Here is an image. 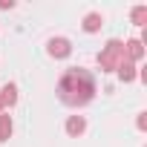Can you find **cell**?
Masks as SVG:
<instances>
[{
	"label": "cell",
	"mask_w": 147,
	"mask_h": 147,
	"mask_svg": "<svg viewBox=\"0 0 147 147\" xmlns=\"http://www.w3.org/2000/svg\"><path fill=\"white\" fill-rule=\"evenodd\" d=\"M84 29H87V32H98V29H101V15H98V12L87 15V18H84Z\"/></svg>",
	"instance_id": "cell-8"
},
{
	"label": "cell",
	"mask_w": 147,
	"mask_h": 147,
	"mask_svg": "<svg viewBox=\"0 0 147 147\" xmlns=\"http://www.w3.org/2000/svg\"><path fill=\"white\" fill-rule=\"evenodd\" d=\"M144 58V49H141V40H127L124 43V61H141Z\"/></svg>",
	"instance_id": "cell-4"
},
{
	"label": "cell",
	"mask_w": 147,
	"mask_h": 147,
	"mask_svg": "<svg viewBox=\"0 0 147 147\" xmlns=\"http://www.w3.org/2000/svg\"><path fill=\"white\" fill-rule=\"evenodd\" d=\"M95 95V81L84 66H72L63 72V78L58 84V98L69 107H81Z\"/></svg>",
	"instance_id": "cell-1"
},
{
	"label": "cell",
	"mask_w": 147,
	"mask_h": 147,
	"mask_svg": "<svg viewBox=\"0 0 147 147\" xmlns=\"http://www.w3.org/2000/svg\"><path fill=\"white\" fill-rule=\"evenodd\" d=\"M115 69H118V78H121V81H133V78H136V66H133L130 61H121Z\"/></svg>",
	"instance_id": "cell-6"
},
{
	"label": "cell",
	"mask_w": 147,
	"mask_h": 147,
	"mask_svg": "<svg viewBox=\"0 0 147 147\" xmlns=\"http://www.w3.org/2000/svg\"><path fill=\"white\" fill-rule=\"evenodd\" d=\"M9 136H12V118L3 113L0 115V141H9Z\"/></svg>",
	"instance_id": "cell-9"
},
{
	"label": "cell",
	"mask_w": 147,
	"mask_h": 147,
	"mask_svg": "<svg viewBox=\"0 0 147 147\" xmlns=\"http://www.w3.org/2000/svg\"><path fill=\"white\" fill-rule=\"evenodd\" d=\"M0 115H3V101H0Z\"/></svg>",
	"instance_id": "cell-12"
},
{
	"label": "cell",
	"mask_w": 147,
	"mask_h": 147,
	"mask_svg": "<svg viewBox=\"0 0 147 147\" xmlns=\"http://www.w3.org/2000/svg\"><path fill=\"white\" fill-rule=\"evenodd\" d=\"M15 3H12V0H0V9H12Z\"/></svg>",
	"instance_id": "cell-11"
},
{
	"label": "cell",
	"mask_w": 147,
	"mask_h": 147,
	"mask_svg": "<svg viewBox=\"0 0 147 147\" xmlns=\"http://www.w3.org/2000/svg\"><path fill=\"white\" fill-rule=\"evenodd\" d=\"M121 61H124V43H121V40H110V43L104 46V52H98L101 69H115Z\"/></svg>",
	"instance_id": "cell-2"
},
{
	"label": "cell",
	"mask_w": 147,
	"mask_h": 147,
	"mask_svg": "<svg viewBox=\"0 0 147 147\" xmlns=\"http://www.w3.org/2000/svg\"><path fill=\"white\" fill-rule=\"evenodd\" d=\"M0 101H3V107H6V104L12 107V104L18 101V87H15V84H6L3 92H0Z\"/></svg>",
	"instance_id": "cell-7"
},
{
	"label": "cell",
	"mask_w": 147,
	"mask_h": 147,
	"mask_svg": "<svg viewBox=\"0 0 147 147\" xmlns=\"http://www.w3.org/2000/svg\"><path fill=\"white\" fill-rule=\"evenodd\" d=\"M144 20H147V6H136L133 9V23L136 26H144Z\"/></svg>",
	"instance_id": "cell-10"
},
{
	"label": "cell",
	"mask_w": 147,
	"mask_h": 147,
	"mask_svg": "<svg viewBox=\"0 0 147 147\" xmlns=\"http://www.w3.org/2000/svg\"><path fill=\"white\" fill-rule=\"evenodd\" d=\"M87 130V121H84V115H72L69 121H66V133L69 136H81Z\"/></svg>",
	"instance_id": "cell-5"
},
{
	"label": "cell",
	"mask_w": 147,
	"mask_h": 147,
	"mask_svg": "<svg viewBox=\"0 0 147 147\" xmlns=\"http://www.w3.org/2000/svg\"><path fill=\"white\" fill-rule=\"evenodd\" d=\"M69 52H72V43L66 38H52L49 40V55L52 58H66Z\"/></svg>",
	"instance_id": "cell-3"
}]
</instances>
